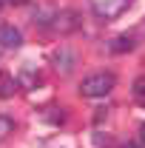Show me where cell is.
I'll use <instances>...</instances> for the list:
<instances>
[{
	"instance_id": "cell-1",
	"label": "cell",
	"mask_w": 145,
	"mask_h": 148,
	"mask_svg": "<svg viewBox=\"0 0 145 148\" xmlns=\"http://www.w3.org/2000/svg\"><path fill=\"white\" fill-rule=\"evenodd\" d=\"M111 88H114V74H111V71H97V74H91V77L83 80V86H80L83 97H105Z\"/></svg>"
},
{
	"instance_id": "cell-2",
	"label": "cell",
	"mask_w": 145,
	"mask_h": 148,
	"mask_svg": "<svg viewBox=\"0 0 145 148\" xmlns=\"http://www.w3.org/2000/svg\"><path fill=\"white\" fill-rule=\"evenodd\" d=\"M88 3H91V9L97 12V17L111 20V17H117L120 12H125V6L131 0H88Z\"/></svg>"
},
{
	"instance_id": "cell-3",
	"label": "cell",
	"mask_w": 145,
	"mask_h": 148,
	"mask_svg": "<svg viewBox=\"0 0 145 148\" xmlns=\"http://www.w3.org/2000/svg\"><path fill=\"white\" fill-rule=\"evenodd\" d=\"M51 23H54V26L63 32V34H68V32H77V29L83 26L74 9H66V12H57V14H51Z\"/></svg>"
},
{
	"instance_id": "cell-4",
	"label": "cell",
	"mask_w": 145,
	"mask_h": 148,
	"mask_svg": "<svg viewBox=\"0 0 145 148\" xmlns=\"http://www.w3.org/2000/svg\"><path fill=\"white\" fill-rule=\"evenodd\" d=\"M20 43H23V34H20L17 26L0 23V46H3V49H17Z\"/></svg>"
},
{
	"instance_id": "cell-5",
	"label": "cell",
	"mask_w": 145,
	"mask_h": 148,
	"mask_svg": "<svg viewBox=\"0 0 145 148\" xmlns=\"http://www.w3.org/2000/svg\"><path fill=\"white\" fill-rule=\"evenodd\" d=\"M17 88V80L12 77L9 71H0V100H6V97H12Z\"/></svg>"
},
{
	"instance_id": "cell-6",
	"label": "cell",
	"mask_w": 145,
	"mask_h": 148,
	"mask_svg": "<svg viewBox=\"0 0 145 148\" xmlns=\"http://www.w3.org/2000/svg\"><path fill=\"white\" fill-rule=\"evenodd\" d=\"M131 94H134V100H137L140 106H145V77H137V80H134Z\"/></svg>"
},
{
	"instance_id": "cell-7",
	"label": "cell",
	"mask_w": 145,
	"mask_h": 148,
	"mask_svg": "<svg viewBox=\"0 0 145 148\" xmlns=\"http://www.w3.org/2000/svg\"><path fill=\"white\" fill-rule=\"evenodd\" d=\"M131 49H134V40L131 37H117L111 43V51H131Z\"/></svg>"
},
{
	"instance_id": "cell-8",
	"label": "cell",
	"mask_w": 145,
	"mask_h": 148,
	"mask_svg": "<svg viewBox=\"0 0 145 148\" xmlns=\"http://www.w3.org/2000/svg\"><path fill=\"white\" fill-rule=\"evenodd\" d=\"M12 131H14V120L6 117V114H0V140H6Z\"/></svg>"
},
{
	"instance_id": "cell-9",
	"label": "cell",
	"mask_w": 145,
	"mask_h": 148,
	"mask_svg": "<svg viewBox=\"0 0 145 148\" xmlns=\"http://www.w3.org/2000/svg\"><path fill=\"white\" fill-rule=\"evenodd\" d=\"M20 80H23V86H26V88H34V86H40V74H34L31 69H26V71L20 74Z\"/></svg>"
},
{
	"instance_id": "cell-10",
	"label": "cell",
	"mask_w": 145,
	"mask_h": 148,
	"mask_svg": "<svg viewBox=\"0 0 145 148\" xmlns=\"http://www.w3.org/2000/svg\"><path fill=\"white\" fill-rule=\"evenodd\" d=\"M6 3H12V6H23V3H29V0H6Z\"/></svg>"
},
{
	"instance_id": "cell-11",
	"label": "cell",
	"mask_w": 145,
	"mask_h": 148,
	"mask_svg": "<svg viewBox=\"0 0 145 148\" xmlns=\"http://www.w3.org/2000/svg\"><path fill=\"white\" fill-rule=\"evenodd\" d=\"M122 148H140V145H137V143H125Z\"/></svg>"
},
{
	"instance_id": "cell-12",
	"label": "cell",
	"mask_w": 145,
	"mask_h": 148,
	"mask_svg": "<svg viewBox=\"0 0 145 148\" xmlns=\"http://www.w3.org/2000/svg\"><path fill=\"white\" fill-rule=\"evenodd\" d=\"M140 137H142V143H145V125H142V131H140Z\"/></svg>"
},
{
	"instance_id": "cell-13",
	"label": "cell",
	"mask_w": 145,
	"mask_h": 148,
	"mask_svg": "<svg viewBox=\"0 0 145 148\" xmlns=\"http://www.w3.org/2000/svg\"><path fill=\"white\" fill-rule=\"evenodd\" d=\"M0 6H3V0H0Z\"/></svg>"
}]
</instances>
